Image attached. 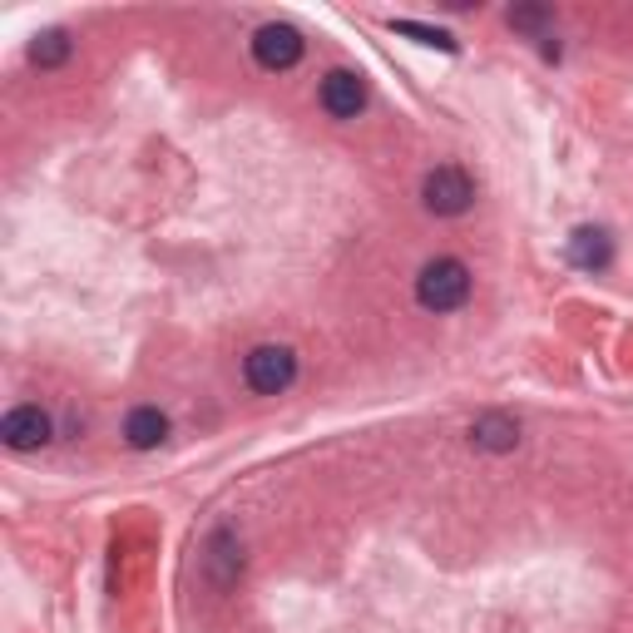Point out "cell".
<instances>
[{
	"mask_svg": "<svg viewBox=\"0 0 633 633\" xmlns=\"http://www.w3.org/2000/svg\"><path fill=\"white\" fill-rule=\"evenodd\" d=\"M471 297V268L461 258H430L416 272V302L426 312H455Z\"/></svg>",
	"mask_w": 633,
	"mask_h": 633,
	"instance_id": "1",
	"label": "cell"
},
{
	"mask_svg": "<svg viewBox=\"0 0 633 633\" xmlns=\"http://www.w3.org/2000/svg\"><path fill=\"white\" fill-rule=\"evenodd\" d=\"M421 204L436 218H461L475 204V179L461 163H436V169L421 179Z\"/></svg>",
	"mask_w": 633,
	"mask_h": 633,
	"instance_id": "2",
	"label": "cell"
},
{
	"mask_svg": "<svg viewBox=\"0 0 633 633\" xmlns=\"http://www.w3.org/2000/svg\"><path fill=\"white\" fill-rule=\"evenodd\" d=\"M243 381L258 397H282V391L297 381V352L282 342H263L243 356Z\"/></svg>",
	"mask_w": 633,
	"mask_h": 633,
	"instance_id": "3",
	"label": "cell"
},
{
	"mask_svg": "<svg viewBox=\"0 0 633 633\" xmlns=\"http://www.w3.org/2000/svg\"><path fill=\"white\" fill-rule=\"evenodd\" d=\"M302 50H307L302 31H292V25H282V21L263 25V31L253 35V60H258L263 70H272V75H282V70L297 65Z\"/></svg>",
	"mask_w": 633,
	"mask_h": 633,
	"instance_id": "4",
	"label": "cell"
},
{
	"mask_svg": "<svg viewBox=\"0 0 633 633\" xmlns=\"http://www.w3.org/2000/svg\"><path fill=\"white\" fill-rule=\"evenodd\" d=\"M54 426L50 416H45L40 406H11L5 416H0V440L11 446V451H40V446H50Z\"/></svg>",
	"mask_w": 633,
	"mask_h": 633,
	"instance_id": "5",
	"label": "cell"
},
{
	"mask_svg": "<svg viewBox=\"0 0 633 633\" xmlns=\"http://www.w3.org/2000/svg\"><path fill=\"white\" fill-rule=\"evenodd\" d=\"M317 99H322V109L332 119H356L366 109V85L356 70H332L322 80V89H317Z\"/></svg>",
	"mask_w": 633,
	"mask_h": 633,
	"instance_id": "6",
	"label": "cell"
},
{
	"mask_svg": "<svg viewBox=\"0 0 633 633\" xmlns=\"http://www.w3.org/2000/svg\"><path fill=\"white\" fill-rule=\"evenodd\" d=\"M569 258H574V268H584V272H604L613 263V238L604 233V228H574V238H569Z\"/></svg>",
	"mask_w": 633,
	"mask_h": 633,
	"instance_id": "7",
	"label": "cell"
},
{
	"mask_svg": "<svg viewBox=\"0 0 633 633\" xmlns=\"http://www.w3.org/2000/svg\"><path fill=\"white\" fill-rule=\"evenodd\" d=\"M124 440H130L134 451H154V446L169 440V416L159 406H134L124 416Z\"/></svg>",
	"mask_w": 633,
	"mask_h": 633,
	"instance_id": "8",
	"label": "cell"
},
{
	"mask_svg": "<svg viewBox=\"0 0 633 633\" xmlns=\"http://www.w3.org/2000/svg\"><path fill=\"white\" fill-rule=\"evenodd\" d=\"M471 440L480 446V451H495V455H500V451H515V446H520V426L510 416H480L471 426Z\"/></svg>",
	"mask_w": 633,
	"mask_h": 633,
	"instance_id": "9",
	"label": "cell"
},
{
	"mask_svg": "<svg viewBox=\"0 0 633 633\" xmlns=\"http://www.w3.org/2000/svg\"><path fill=\"white\" fill-rule=\"evenodd\" d=\"M70 50H75V40H70L65 31H40L31 40V65L40 70H60L70 60Z\"/></svg>",
	"mask_w": 633,
	"mask_h": 633,
	"instance_id": "10",
	"label": "cell"
},
{
	"mask_svg": "<svg viewBox=\"0 0 633 633\" xmlns=\"http://www.w3.org/2000/svg\"><path fill=\"white\" fill-rule=\"evenodd\" d=\"M208 569H214V580L228 584L243 569V549H238V539L228 535V529H218L214 539H208Z\"/></svg>",
	"mask_w": 633,
	"mask_h": 633,
	"instance_id": "11",
	"label": "cell"
},
{
	"mask_svg": "<svg viewBox=\"0 0 633 633\" xmlns=\"http://www.w3.org/2000/svg\"><path fill=\"white\" fill-rule=\"evenodd\" d=\"M391 31L397 35H411V40L421 45H436V50H455V40L446 31H436V25H421V21H391Z\"/></svg>",
	"mask_w": 633,
	"mask_h": 633,
	"instance_id": "12",
	"label": "cell"
},
{
	"mask_svg": "<svg viewBox=\"0 0 633 633\" xmlns=\"http://www.w3.org/2000/svg\"><path fill=\"white\" fill-rule=\"evenodd\" d=\"M510 25H515V31H545V25H549V11H539V5L510 11Z\"/></svg>",
	"mask_w": 633,
	"mask_h": 633,
	"instance_id": "13",
	"label": "cell"
}]
</instances>
